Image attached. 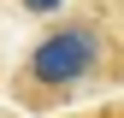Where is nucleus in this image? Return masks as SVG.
Returning <instances> with one entry per match:
<instances>
[{"instance_id":"f257e3e1","label":"nucleus","mask_w":124,"mask_h":118,"mask_svg":"<svg viewBox=\"0 0 124 118\" xmlns=\"http://www.w3.org/2000/svg\"><path fill=\"white\" fill-rule=\"evenodd\" d=\"M101 88H124V30L106 12L53 18L6 77L12 106L30 118H59L71 100L101 95Z\"/></svg>"},{"instance_id":"f03ea898","label":"nucleus","mask_w":124,"mask_h":118,"mask_svg":"<svg viewBox=\"0 0 124 118\" xmlns=\"http://www.w3.org/2000/svg\"><path fill=\"white\" fill-rule=\"evenodd\" d=\"M59 118H124V95L101 100V106H83V112H59Z\"/></svg>"},{"instance_id":"7ed1b4c3","label":"nucleus","mask_w":124,"mask_h":118,"mask_svg":"<svg viewBox=\"0 0 124 118\" xmlns=\"http://www.w3.org/2000/svg\"><path fill=\"white\" fill-rule=\"evenodd\" d=\"M24 6H30V12H47V6H59V0H24Z\"/></svg>"},{"instance_id":"20e7f679","label":"nucleus","mask_w":124,"mask_h":118,"mask_svg":"<svg viewBox=\"0 0 124 118\" xmlns=\"http://www.w3.org/2000/svg\"><path fill=\"white\" fill-rule=\"evenodd\" d=\"M112 18H118V30H124V0H112Z\"/></svg>"},{"instance_id":"39448f33","label":"nucleus","mask_w":124,"mask_h":118,"mask_svg":"<svg viewBox=\"0 0 124 118\" xmlns=\"http://www.w3.org/2000/svg\"><path fill=\"white\" fill-rule=\"evenodd\" d=\"M0 83H6V71H0Z\"/></svg>"}]
</instances>
